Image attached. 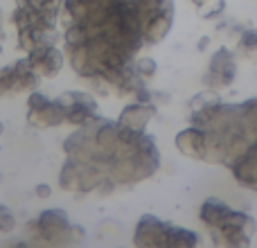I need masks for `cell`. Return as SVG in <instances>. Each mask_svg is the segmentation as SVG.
I'll return each mask as SVG.
<instances>
[{"mask_svg": "<svg viewBox=\"0 0 257 248\" xmlns=\"http://www.w3.org/2000/svg\"><path fill=\"white\" fill-rule=\"evenodd\" d=\"M30 228H34L36 235L41 241L52 246H68V244H77V241L86 239V232L81 226L68 219L66 210L61 208H50L36 217V221L30 223Z\"/></svg>", "mask_w": 257, "mask_h": 248, "instance_id": "cell-1", "label": "cell"}, {"mask_svg": "<svg viewBox=\"0 0 257 248\" xmlns=\"http://www.w3.org/2000/svg\"><path fill=\"white\" fill-rule=\"evenodd\" d=\"M106 183L113 181H108L102 165L93 163V160L68 158L61 167V174H59V185L66 192H77V194H86V192L93 190H106Z\"/></svg>", "mask_w": 257, "mask_h": 248, "instance_id": "cell-2", "label": "cell"}, {"mask_svg": "<svg viewBox=\"0 0 257 248\" xmlns=\"http://www.w3.org/2000/svg\"><path fill=\"white\" fill-rule=\"evenodd\" d=\"M133 241L136 246H196L199 237L185 228L169 226L151 214H145L136 226Z\"/></svg>", "mask_w": 257, "mask_h": 248, "instance_id": "cell-3", "label": "cell"}, {"mask_svg": "<svg viewBox=\"0 0 257 248\" xmlns=\"http://www.w3.org/2000/svg\"><path fill=\"white\" fill-rule=\"evenodd\" d=\"M145 43H158L172 27V0H133Z\"/></svg>", "mask_w": 257, "mask_h": 248, "instance_id": "cell-4", "label": "cell"}, {"mask_svg": "<svg viewBox=\"0 0 257 248\" xmlns=\"http://www.w3.org/2000/svg\"><path fill=\"white\" fill-rule=\"evenodd\" d=\"M27 122L36 129H52L66 124V111L61 102L45 97L43 93H32L27 99Z\"/></svg>", "mask_w": 257, "mask_h": 248, "instance_id": "cell-5", "label": "cell"}, {"mask_svg": "<svg viewBox=\"0 0 257 248\" xmlns=\"http://www.w3.org/2000/svg\"><path fill=\"white\" fill-rule=\"evenodd\" d=\"M39 84V75L32 70L30 61L21 59L16 63H9L0 70V95H14L23 90H32Z\"/></svg>", "mask_w": 257, "mask_h": 248, "instance_id": "cell-6", "label": "cell"}, {"mask_svg": "<svg viewBox=\"0 0 257 248\" xmlns=\"http://www.w3.org/2000/svg\"><path fill=\"white\" fill-rule=\"evenodd\" d=\"M59 102L66 111V124H72V127H81V124L90 122L97 115V102H95L93 95L84 93V90L61 93Z\"/></svg>", "mask_w": 257, "mask_h": 248, "instance_id": "cell-7", "label": "cell"}, {"mask_svg": "<svg viewBox=\"0 0 257 248\" xmlns=\"http://www.w3.org/2000/svg\"><path fill=\"white\" fill-rule=\"evenodd\" d=\"M27 61H30L32 70L36 72L39 77H57L63 68V52L57 48L54 43H43V45H36L27 52Z\"/></svg>", "mask_w": 257, "mask_h": 248, "instance_id": "cell-8", "label": "cell"}, {"mask_svg": "<svg viewBox=\"0 0 257 248\" xmlns=\"http://www.w3.org/2000/svg\"><path fill=\"white\" fill-rule=\"evenodd\" d=\"M154 115H156V106H154V104L136 102V104H128V106L122 108L120 117H117V124H120V127H124V129H128V131L142 133Z\"/></svg>", "mask_w": 257, "mask_h": 248, "instance_id": "cell-9", "label": "cell"}, {"mask_svg": "<svg viewBox=\"0 0 257 248\" xmlns=\"http://www.w3.org/2000/svg\"><path fill=\"white\" fill-rule=\"evenodd\" d=\"M176 147L185 156L205 160V154H208V140H205V131L201 127L185 129V131H181L176 136Z\"/></svg>", "mask_w": 257, "mask_h": 248, "instance_id": "cell-10", "label": "cell"}, {"mask_svg": "<svg viewBox=\"0 0 257 248\" xmlns=\"http://www.w3.org/2000/svg\"><path fill=\"white\" fill-rule=\"evenodd\" d=\"M235 77V61H232V54L228 50H219L217 54L210 61V75L208 81L214 86H226L232 81Z\"/></svg>", "mask_w": 257, "mask_h": 248, "instance_id": "cell-11", "label": "cell"}, {"mask_svg": "<svg viewBox=\"0 0 257 248\" xmlns=\"http://www.w3.org/2000/svg\"><path fill=\"white\" fill-rule=\"evenodd\" d=\"M16 228V217L12 214V210L7 205L0 203V232H12Z\"/></svg>", "mask_w": 257, "mask_h": 248, "instance_id": "cell-12", "label": "cell"}, {"mask_svg": "<svg viewBox=\"0 0 257 248\" xmlns=\"http://www.w3.org/2000/svg\"><path fill=\"white\" fill-rule=\"evenodd\" d=\"M136 70L140 72V77H149L156 72V63L151 61V59H140V61L136 63Z\"/></svg>", "mask_w": 257, "mask_h": 248, "instance_id": "cell-13", "label": "cell"}, {"mask_svg": "<svg viewBox=\"0 0 257 248\" xmlns=\"http://www.w3.org/2000/svg\"><path fill=\"white\" fill-rule=\"evenodd\" d=\"M50 185H43V183H41V185H36V194H39V199H48L50 196Z\"/></svg>", "mask_w": 257, "mask_h": 248, "instance_id": "cell-14", "label": "cell"}, {"mask_svg": "<svg viewBox=\"0 0 257 248\" xmlns=\"http://www.w3.org/2000/svg\"><path fill=\"white\" fill-rule=\"evenodd\" d=\"M192 3H194L199 9H205L210 3H212V0H192ZM217 3H221V5H223V0H217Z\"/></svg>", "mask_w": 257, "mask_h": 248, "instance_id": "cell-15", "label": "cell"}, {"mask_svg": "<svg viewBox=\"0 0 257 248\" xmlns=\"http://www.w3.org/2000/svg\"><path fill=\"white\" fill-rule=\"evenodd\" d=\"M3 133H5V124L0 122V136H3Z\"/></svg>", "mask_w": 257, "mask_h": 248, "instance_id": "cell-16", "label": "cell"}]
</instances>
